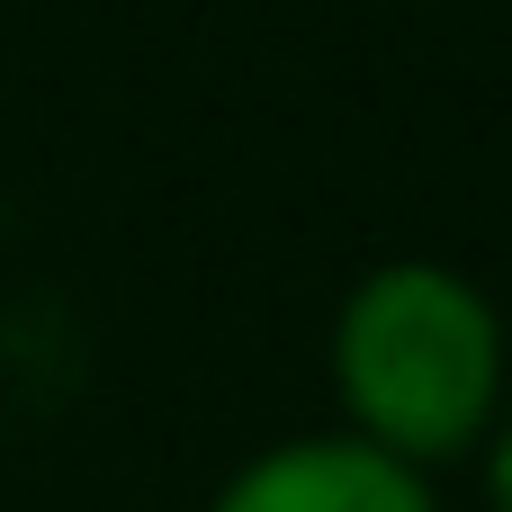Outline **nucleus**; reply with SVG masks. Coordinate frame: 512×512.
<instances>
[{
  "instance_id": "nucleus-2",
  "label": "nucleus",
  "mask_w": 512,
  "mask_h": 512,
  "mask_svg": "<svg viewBox=\"0 0 512 512\" xmlns=\"http://www.w3.org/2000/svg\"><path fill=\"white\" fill-rule=\"evenodd\" d=\"M216 512H432L423 477L405 459H387L378 441H288V450H261Z\"/></svg>"
},
{
  "instance_id": "nucleus-1",
  "label": "nucleus",
  "mask_w": 512,
  "mask_h": 512,
  "mask_svg": "<svg viewBox=\"0 0 512 512\" xmlns=\"http://www.w3.org/2000/svg\"><path fill=\"white\" fill-rule=\"evenodd\" d=\"M333 378L387 459H459L477 432H495L504 396V324L486 288L450 261H387L342 297L333 324Z\"/></svg>"
},
{
  "instance_id": "nucleus-3",
  "label": "nucleus",
  "mask_w": 512,
  "mask_h": 512,
  "mask_svg": "<svg viewBox=\"0 0 512 512\" xmlns=\"http://www.w3.org/2000/svg\"><path fill=\"white\" fill-rule=\"evenodd\" d=\"M486 495H495V512H512V414L495 423V450H486Z\"/></svg>"
}]
</instances>
